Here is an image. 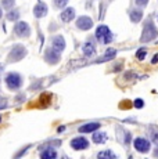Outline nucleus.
<instances>
[{
  "mask_svg": "<svg viewBox=\"0 0 158 159\" xmlns=\"http://www.w3.org/2000/svg\"><path fill=\"white\" fill-rule=\"evenodd\" d=\"M157 36H158V29H157L156 24L153 22V20H147L144 24V26H143L140 42L142 43H148V42L157 39Z\"/></svg>",
  "mask_w": 158,
  "mask_h": 159,
  "instance_id": "nucleus-1",
  "label": "nucleus"
},
{
  "mask_svg": "<svg viewBox=\"0 0 158 159\" xmlns=\"http://www.w3.org/2000/svg\"><path fill=\"white\" fill-rule=\"evenodd\" d=\"M96 38H97V40L100 42V43H103V44H108V43H111L112 42V32H111V29L108 28L107 25H100L99 28L96 29Z\"/></svg>",
  "mask_w": 158,
  "mask_h": 159,
  "instance_id": "nucleus-2",
  "label": "nucleus"
},
{
  "mask_svg": "<svg viewBox=\"0 0 158 159\" xmlns=\"http://www.w3.org/2000/svg\"><path fill=\"white\" fill-rule=\"evenodd\" d=\"M4 80L10 90H18V89L22 86V78H21V75L17 72H10L6 76Z\"/></svg>",
  "mask_w": 158,
  "mask_h": 159,
  "instance_id": "nucleus-3",
  "label": "nucleus"
},
{
  "mask_svg": "<svg viewBox=\"0 0 158 159\" xmlns=\"http://www.w3.org/2000/svg\"><path fill=\"white\" fill-rule=\"evenodd\" d=\"M25 56H26V48L21 44H17L10 50V53H8V56H7V61L16 62V61L22 60Z\"/></svg>",
  "mask_w": 158,
  "mask_h": 159,
  "instance_id": "nucleus-4",
  "label": "nucleus"
},
{
  "mask_svg": "<svg viewBox=\"0 0 158 159\" xmlns=\"http://www.w3.org/2000/svg\"><path fill=\"white\" fill-rule=\"evenodd\" d=\"M133 147L136 148V151L142 152V154H146V152L150 151L151 144H150V141H148L147 139L137 137V139H135V141H133Z\"/></svg>",
  "mask_w": 158,
  "mask_h": 159,
  "instance_id": "nucleus-5",
  "label": "nucleus"
},
{
  "mask_svg": "<svg viewBox=\"0 0 158 159\" xmlns=\"http://www.w3.org/2000/svg\"><path fill=\"white\" fill-rule=\"evenodd\" d=\"M14 33L17 36H20V38H26V36L31 35V26L26 22H24V21H20L14 26Z\"/></svg>",
  "mask_w": 158,
  "mask_h": 159,
  "instance_id": "nucleus-6",
  "label": "nucleus"
},
{
  "mask_svg": "<svg viewBox=\"0 0 158 159\" xmlns=\"http://www.w3.org/2000/svg\"><path fill=\"white\" fill-rule=\"evenodd\" d=\"M71 147L77 151H81V149H86L89 147V141H87L85 137H75L71 141Z\"/></svg>",
  "mask_w": 158,
  "mask_h": 159,
  "instance_id": "nucleus-7",
  "label": "nucleus"
},
{
  "mask_svg": "<svg viewBox=\"0 0 158 159\" xmlns=\"http://www.w3.org/2000/svg\"><path fill=\"white\" fill-rule=\"evenodd\" d=\"M44 58L49 64H57L60 61V51L56 48H49L44 53Z\"/></svg>",
  "mask_w": 158,
  "mask_h": 159,
  "instance_id": "nucleus-8",
  "label": "nucleus"
},
{
  "mask_svg": "<svg viewBox=\"0 0 158 159\" xmlns=\"http://www.w3.org/2000/svg\"><path fill=\"white\" fill-rule=\"evenodd\" d=\"M77 26L82 30H89L93 26V21L90 17H79L77 20Z\"/></svg>",
  "mask_w": 158,
  "mask_h": 159,
  "instance_id": "nucleus-9",
  "label": "nucleus"
},
{
  "mask_svg": "<svg viewBox=\"0 0 158 159\" xmlns=\"http://www.w3.org/2000/svg\"><path fill=\"white\" fill-rule=\"evenodd\" d=\"M100 129V123L99 122H92V123H86L83 126L79 127V131L81 133H93V131H97Z\"/></svg>",
  "mask_w": 158,
  "mask_h": 159,
  "instance_id": "nucleus-10",
  "label": "nucleus"
},
{
  "mask_svg": "<svg viewBox=\"0 0 158 159\" xmlns=\"http://www.w3.org/2000/svg\"><path fill=\"white\" fill-rule=\"evenodd\" d=\"M33 14L36 18H42L47 14V6L44 3H38V4L33 7Z\"/></svg>",
  "mask_w": 158,
  "mask_h": 159,
  "instance_id": "nucleus-11",
  "label": "nucleus"
},
{
  "mask_svg": "<svg viewBox=\"0 0 158 159\" xmlns=\"http://www.w3.org/2000/svg\"><path fill=\"white\" fill-rule=\"evenodd\" d=\"M74 18H75V8H72V7L64 8V11L61 13V20L64 22H71Z\"/></svg>",
  "mask_w": 158,
  "mask_h": 159,
  "instance_id": "nucleus-12",
  "label": "nucleus"
},
{
  "mask_svg": "<svg viewBox=\"0 0 158 159\" xmlns=\"http://www.w3.org/2000/svg\"><path fill=\"white\" fill-rule=\"evenodd\" d=\"M108 140V134L105 133V131H95L93 133V141L96 143V144H104L105 141Z\"/></svg>",
  "mask_w": 158,
  "mask_h": 159,
  "instance_id": "nucleus-13",
  "label": "nucleus"
},
{
  "mask_svg": "<svg viewBox=\"0 0 158 159\" xmlns=\"http://www.w3.org/2000/svg\"><path fill=\"white\" fill-rule=\"evenodd\" d=\"M129 17H130V21L135 24L140 22V20L143 18V11L140 8H132V10L129 11Z\"/></svg>",
  "mask_w": 158,
  "mask_h": 159,
  "instance_id": "nucleus-14",
  "label": "nucleus"
},
{
  "mask_svg": "<svg viewBox=\"0 0 158 159\" xmlns=\"http://www.w3.org/2000/svg\"><path fill=\"white\" fill-rule=\"evenodd\" d=\"M53 48H56V50H58V51H63L64 48H65V40H64L63 36H56V38H53Z\"/></svg>",
  "mask_w": 158,
  "mask_h": 159,
  "instance_id": "nucleus-15",
  "label": "nucleus"
},
{
  "mask_svg": "<svg viewBox=\"0 0 158 159\" xmlns=\"http://www.w3.org/2000/svg\"><path fill=\"white\" fill-rule=\"evenodd\" d=\"M40 159H57V152L53 148H46L40 152Z\"/></svg>",
  "mask_w": 158,
  "mask_h": 159,
  "instance_id": "nucleus-16",
  "label": "nucleus"
},
{
  "mask_svg": "<svg viewBox=\"0 0 158 159\" xmlns=\"http://www.w3.org/2000/svg\"><path fill=\"white\" fill-rule=\"evenodd\" d=\"M97 159H118V157L111 149H105V151H100L97 154Z\"/></svg>",
  "mask_w": 158,
  "mask_h": 159,
  "instance_id": "nucleus-17",
  "label": "nucleus"
},
{
  "mask_svg": "<svg viewBox=\"0 0 158 159\" xmlns=\"http://www.w3.org/2000/svg\"><path fill=\"white\" fill-rule=\"evenodd\" d=\"M83 53L86 57H92L93 54L96 53V48H95V44L90 43V42H86L83 44Z\"/></svg>",
  "mask_w": 158,
  "mask_h": 159,
  "instance_id": "nucleus-18",
  "label": "nucleus"
},
{
  "mask_svg": "<svg viewBox=\"0 0 158 159\" xmlns=\"http://www.w3.org/2000/svg\"><path fill=\"white\" fill-rule=\"evenodd\" d=\"M148 133H150V139L151 141L154 143L157 147H158V126H156V125H153V126L148 127Z\"/></svg>",
  "mask_w": 158,
  "mask_h": 159,
  "instance_id": "nucleus-19",
  "label": "nucleus"
},
{
  "mask_svg": "<svg viewBox=\"0 0 158 159\" xmlns=\"http://www.w3.org/2000/svg\"><path fill=\"white\" fill-rule=\"evenodd\" d=\"M115 56H117V50H115V48H108V50L105 51V54L103 56V58H100L99 61H110Z\"/></svg>",
  "mask_w": 158,
  "mask_h": 159,
  "instance_id": "nucleus-20",
  "label": "nucleus"
},
{
  "mask_svg": "<svg viewBox=\"0 0 158 159\" xmlns=\"http://www.w3.org/2000/svg\"><path fill=\"white\" fill-rule=\"evenodd\" d=\"M7 20L8 21H17V20H20V11H18L17 8H11V10H8Z\"/></svg>",
  "mask_w": 158,
  "mask_h": 159,
  "instance_id": "nucleus-21",
  "label": "nucleus"
},
{
  "mask_svg": "<svg viewBox=\"0 0 158 159\" xmlns=\"http://www.w3.org/2000/svg\"><path fill=\"white\" fill-rule=\"evenodd\" d=\"M146 56H147V50H146V48H139L137 53H136V57H137V60H140V61L144 60Z\"/></svg>",
  "mask_w": 158,
  "mask_h": 159,
  "instance_id": "nucleus-22",
  "label": "nucleus"
},
{
  "mask_svg": "<svg viewBox=\"0 0 158 159\" xmlns=\"http://www.w3.org/2000/svg\"><path fill=\"white\" fill-rule=\"evenodd\" d=\"M67 3H68V0H54V6L57 8H64L67 6Z\"/></svg>",
  "mask_w": 158,
  "mask_h": 159,
  "instance_id": "nucleus-23",
  "label": "nucleus"
},
{
  "mask_svg": "<svg viewBox=\"0 0 158 159\" xmlns=\"http://www.w3.org/2000/svg\"><path fill=\"white\" fill-rule=\"evenodd\" d=\"M14 3H16V0H3V7L7 8V10H11Z\"/></svg>",
  "mask_w": 158,
  "mask_h": 159,
  "instance_id": "nucleus-24",
  "label": "nucleus"
},
{
  "mask_svg": "<svg viewBox=\"0 0 158 159\" xmlns=\"http://www.w3.org/2000/svg\"><path fill=\"white\" fill-rule=\"evenodd\" d=\"M148 2H150V0H135L136 6H139V7H146V6L148 4Z\"/></svg>",
  "mask_w": 158,
  "mask_h": 159,
  "instance_id": "nucleus-25",
  "label": "nucleus"
},
{
  "mask_svg": "<svg viewBox=\"0 0 158 159\" xmlns=\"http://www.w3.org/2000/svg\"><path fill=\"white\" fill-rule=\"evenodd\" d=\"M135 108H143V107H144V101H143V100H140V98H137V100H135Z\"/></svg>",
  "mask_w": 158,
  "mask_h": 159,
  "instance_id": "nucleus-26",
  "label": "nucleus"
},
{
  "mask_svg": "<svg viewBox=\"0 0 158 159\" xmlns=\"http://www.w3.org/2000/svg\"><path fill=\"white\" fill-rule=\"evenodd\" d=\"M6 107H7V100L0 97V109H4Z\"/></svg>",
  "mask_w": 158,
  "mask_h": 159,
  "instance_id": "nucleus-27",
  "label": "nucleus"
},
{
  "mask_svg": "<svg viewBox=\"0 0 158 159\" xmlns=\"http://www.w3.org/2000/svg\"><path fill=\"white\" fill-rule=\"evenodd\" d=\"M157 62H158V54H156L153 57V60H151V64H157Z\"/></svg>",
  "mask_w": 158,
  "mask_h": 159,
  "instance_id": "nucleus-28",
  "label": "nucleus"
},
{
  "mask_svg": "<svg viewBox=\"0 0 158 159\" xmlns=\"http://www.w3.org/2000/svg\"><path fill=\"white\" fill-rule=\"evenodd\" d=\"M64 130H65V126H61V127H60V129H58V131H60V133H61V131H64Z\"/></svg>",
  "mask_w": 158,
  "mask_h": 159,
  "instance_id": "nucleus-29",
  "label": "nucleus"
},
{
  "mask_svg": "<svg viewBox=\"0 0 158 159\" xmlns=\"http://www.w3.org/2000/svg\"><path fill=\"white\" fill-rule=\"evenodd\" d=\"M154 155H156V157H157V158H158V148H157V149H156V151H154Z\"/></svg>",
  "mask_w": 158,
  "mask_h": 159,
  "instance_id": "nucleus-30",
  "label": "nucleus"
},
{
  "mask_svg": "<svg viewBox=\"0 0 158 159\" xmlns=\"http://www.w3.org/2000/svg\"><path fill=\"white\" fill-rule=\"evenodd\" d=\"M3 71V65H2V64H0V72H2Z\"/></svg>",
  "mask_w": 158,
  "mask_h": 159,
  "instance_id": "nucleus-31",
  "label": "nucleus"
},
{
  "mask_svg": "<svg viewBox=\"0 0 158 159\" xmlns=\"http://www.w3.org/2000/svg\"><path fill=\"white\" fill-rule=\"evenodd\" d=\"M2 15H3V11H2V8H0V18H2Z\"/></svg>",
  "mask_w": 158,
  "mask_h": 159,
  "instance_id": "nucleus-32",
  "label": "nucleus"
},
{
  "mask_svg": "<svg viewBox=\"0 0 158 159\" xmlns=\"http://www.w3.org/2000/svg\"><path fill=\"white\" fill-rule=\"evenodd\" d=\"M0 122H2V116H0Z\"/></svg>",
  "mask_w": 158,
  "mask_h": 159,
  "instance_id": "nucleus-33",
  "label": "nucleus"
}]
</instances>
